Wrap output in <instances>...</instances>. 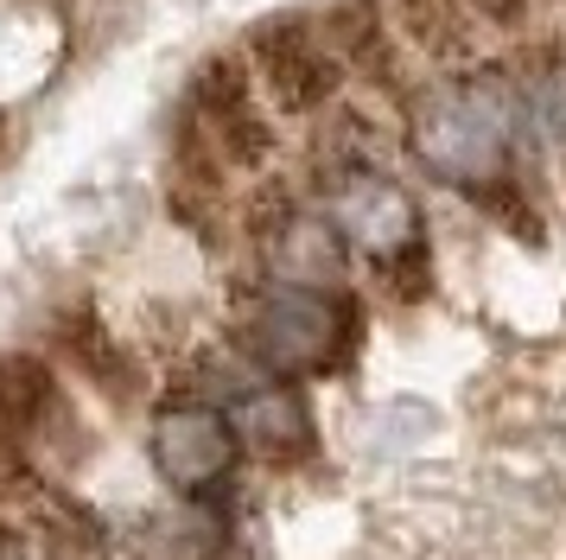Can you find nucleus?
Segmentation results:
<instances>
[{
	"label": "nucleus",
	"instance_id": "nucleus-1",
	"mask_svg": "<svg viewBox=\"0 0 566 560\" xmlns=\"http://www.w3.org/2000/svg\"><path fill=\"white\" fill-rule=\"evenodd\" d=\"M515 122H522V102L503 76H471V83H452L413 108V153L427 159V173L452 178L464 191H484L503 178V159H510Z\"/></svg>",
	"mask_w": 566,
	"mask_h": 560
},
{
	"label": "nucleus",
	"instance_id": "nucleus-2",
	"mask_svg": "<svg viewBox=\"0 0 566 560\" xmlns=\"http://www.w3.org/2000/svg\"><path fill=\"white\" fill-rule=\"evenodd\" d=\"M363 312L337 287H268L242 319V351L268 376H318L357 351Z\"/></svg>",
	"mask_w": 566,
	"mask_h": 560
},
{
	"label": "nucleus",
	"instance_id": "nucleus-3",
	"mask_svg": "<svg viewBox=\"0 0 566 560\" xmlns=\"http://www.w3.org/2000/svg\"><path fill=\"white\" fill-rule=\"evenodd\" d=\"M249 76L261 102H274L286 115H312L344 90V64L332 58L318 20H268L249 32Z\"/></svg>",
	"mask_w": 566,
	"mask_h": 560
},
{
	"label": "nucleus",
	"instance_id": "nucleus-4",
	"mask_svg": "<svg viewBox=\"0 0 566 560\" xmlns=\"http://www.w3.org/2000/svg\"><path fill=\"white\" fill-rule=\"evenodd\" d=\"M191 141L217 166H261L268 159L274 127H268V102H261L242 58H217V64L198 71V83H191Z\"/></svg>",
	"mask_w": 566,
	"mask_h": 560
},
{
	"label": "nucleus",
	"instance_id": "nucleus-5",
	"mask_svg": "<svg viewBox=\"0 0 566 560\" xmlns=\"http://www.w3.org/2000/svg\"><path fill=\"white\" fill-rule=\"evenodd\" d=\"M235 427L230 414L217 402H172L154 414V433H147V458H154V471L179 497H205L217 484L235 471Z\"/></svg>",
	"mask_w": 566,
	"mask_h": 560
},
{
	"label": "nucleus",
	"instance_id": "nucleus-6",
	"mask_svg": "<svg viewBox=\"0 0 566 560\" xmlns=\"http://www.w3.org/2000/svg\"><path fill=\"white\" fill-rule=\"evenodd\" d=\"M325 224L350 242V249H363L369 261H401V255L427 249V236H420V204L395 185L388 173H376V166H350V173H337L332 185V217Z\"/></svg>",
	"mask_w": 566,
	"mask_h": 560
},
{
	"label": "nucleus",
	"instance_id": "nucleus-7",
	"mask_svg": "<svg viewBox=\"0 0 566 560\" xmlns=\"http://www.w3.org/2000/svg\"><path fill=\"white\" fill-rule=\"evenodd\" d=\"M235 427V446H249V453L274 458H306L312 453V407L300 388H286L281 376H255V382H235L230 402H223Z\"/></svg>",
	"mask_w": 566,
	"mask_h": 560
},
{
	"label": "nucleus",
	"instance_id": "nucleus-8",
	"mask_svg": "<svg viewBox=\"0 0 566 560\" xmlns=\"http://www.w3.org/2000/svg\"><path fill=\"white\" fill-rule=\"evenodd\" d=\"M57 427H71L57 370L39 351H0V439L7 446H45Z\"/></svg>",
	"mask_w": 566,
	"mask_h": 560
},
{
	"label": "nucleus",
	"instance_id": "nucleus-9",
	"mask_svg": "<svg viewBox=\"0 0 566 560\" xmlns=\"http://www.w3.org/2000/svg\"><path fill=\"white\" fill-rule=\"evenodd\" d=\"M318 32H325V45H332V58L344 71H357V76L395 71V25H388V13L376 0H344V7H332L318 20Z\"/></svg>",
	"mask_w": 566,
	"mask_h": 560
},
{
	"label": "nucleus",
	"instance_id": "nucleus-10",
	"mask_svg": "<svg viewBox=\"0 0 566 560\" xmlns=\"http://www.w3.org/2000/svg\"><path fill=\"white\" fill-rule=\"evenodd\" d=\"M268 261L281 268L286 287H332L344 268V236L325 217H286L268 242Z\"/></svg>",
	"mask_w": 566,
	"mask_h": 560
},
{
	"label": "nucleus",
	"instance_id": "nucleus-11",
	"mask_svg": "<svg viewBox=\"0 0 566 560\" xmlns=\"http://www.w3.org/2000/svg\"><path fill=\"white\" fill-rule=\"evenodd\" d=\"M395 7V25L401 39L420 45L427 58H459L464 32H471V7L464 0H388Z\"/></svg>",
	"mask_w": 566,
	"mask_h": 560
},
{
	"label": "nucleus",
	"instance_id": "nucleus-12",
	"mask_svg": "<svg viewBox=\"0 0 566 560\" xmlns=\"http://www.w3.org/2000/svg\"><path fill=\"white\" fill-rule=\"evenodd\" d=\"M528 115H535L541 134H554V141H566V76H547L535 96H528Z\"/></svg>",
	"mask_w": 566,
	"mask_h": 560
},
{
	"label": "nucleus",
	"instance_id": "nucleus-13",
	"mask_svg": "<svg viewBox=\"0 0 566 560\" xmlns=\"http://www.w3.org/2000/svg\"><path fill=\"white\" fill-rule=\"evenodd\" d=\"M464 7H471V20L496 25V32H522V25H528V7H535V0H464Z\"/></svg>",
	"mask_w": 566,
	"mask_h": 560
},
{
	"label": "nucleus",
	"instance_id": "nucleus-14",
	"mask_svg": "<svg viewBox=\"0 0 566 560\" xmlns=\"http://www.w3.org/2000/svg\"><path fill=\"white\" fill-rule=\"evenodd\" d=\"M0 147H7V122H0Z\"/></svg>",
	"mask_w": 566,
	"mask_h": 560
}]
</instances>
